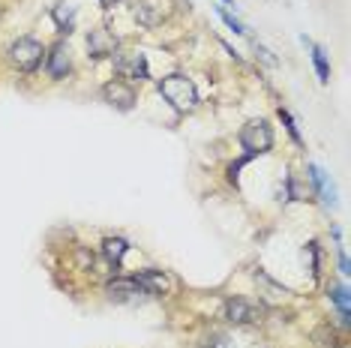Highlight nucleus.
<instances>
[{
  "mask_svg": "<svg viewBox=\"0 0 351 348\" xmlns=\"http://www.w3.org/2000/svg\"><path fill=\"white\" fill-rule=\"evenodd\" d=\"M202 348H228V345H226V339H222V336H217V339H207Z\"/></svg>",
  "mask_w": 351,
  "mask_h": 348,
  "instance_id": "obj_19",
  "label": "nucleus"
},
{
  "mask_svg": "<svg viewBox=\"0 0 351 348\" xmlns=\"http://www.w3.org/2000/svg\"><path fill=\"white\" fill-rule=\"evenodd\" d=\"M51 18H54V25H58L60 34H73L75 30V6L73 3H58L51 10Z\"/></svg>",
  "mask_w": 351,
  "mask_h": 348,
  "instance_id": "obj_11",
  "label": "nucleus"
},
{
  "mask_svg": "<svg viewBox=\"0 0 351 348\" xmlns=\"http://www.w3.org/2000/svg\"><path fill=\"white\" fill-rule=\"evenodd\" d=\"M217 12H219V18H222V21H226V25H228L231 30H234V34H246V27H243V25H241V21H237V18H234V15H231L228 10H222V6H219V10H217Z\"/></svg>",
  "mask_w": 351,
  "mask_h": 348,
  "instance_id": "obj_18",
  "label": "nucleus"
},
{
  "mask_svg": "<svg viewBox=\"0 0 351 348\" xmlns=\"http://www.w3.org/2000/svg\"><path fill=\"white\" fill-rule=\"evenodd\" d=\"M339 271L346 273V276L351 273V271H348V256H346V252H342V249H339Z\"/></svg>",
  "mask_w": 351,
  "mask_h": 348,
  "instance_id": "obj_20",
  "label": "nucleus"
},
{
  "mask_svg": "<svg viewBox=\"0 0 351 348\" xmlns=\"http://www.w3.org/2000/svg\"><path fill=\"white\" fill-rule=\"evenodd\" d=\"M261 306L258 303H252V300H246V297H231L226 300V319L231 324H255V321H261Z\"/></svg>",
  "mask_w": 351,
  "mask_h": 348,
  "instance_id": "obj_7",
  "label": "nucleus"
},
{
  "mask_svg": "<svg viewBox=\"0 0 351 348\" xmlns=\"http://www.w3.org/2000/svg\"><path fill=\"white\" fill-rule=\"evenodd\" d=\"M45 63H49V75H51V78H66L69 69H73V58H69V49H66L63 42L54 45Z\"/></svg>",
  "mask_w": 351,
  "mask_h": 348,
  "instance_id": "obj_10",
  "label": "nucleus"
},
{
  "mask_svg": "<svg viewBox=\"0 0 351 348\" xmlns=\"http://www.w3.org/2000/svg\"><path fill=\"white\" fill-rule=\"evenodd\" d=\"M309 180H313V186L318 189V195H322V201H324V204H333V189H327L324 171L318 169V165H309Z\"/></svg>",
  "mask_w": 351,
  "mask_h": 348,
  "instance_id": "obj_15",
  "label": "nucleus"
},
{
  "mask_svg": "<svg viewBox=\"0 0 351 348\" xmlns=\"http://www.w3.org/2000/svg\"><path fill=\"white\" fill-rule=\"evenodd\" d=\"M222 3H231V0H222Z\"/></svg>",
  "mask_w": 351,
  "mask_h": 348,
  "instance_id": "obj_22",
  "label": "nucleus"
},
{
  "mask_svg": "<svg viewBox=\"0 0 351 348\" xmlns=\"http://www.w3.org/2000/svg\"><path fill=\"white\" fill-rule=\"evenodd\" d=\"M106 291H108V297L114 300V303H138V300L147 297L135 276H114V279H108Z\"/></svg>",
  "mask_w": 351,
  "mask_h": 348,
  "instance_id": "obj_4",
  "label": "nucleus"
},
{
  "mask_svg": "<svg viewBox=\"0 0 351 348\" xmlns=\"http://www.w3.org/2000/svg\"><path fill=\"white\" fill-rule=\"evenodd\" d=\"M138 286L145 288V295L147 297H162V295H169V279H165V273L162 271H141L138 276Z\"/></svg>",
  "mask_w": 351,
  "mask_h": 348,
  "instance_id": "obj_9",
  "label": "nucleus"
},
{
  "mask_svg": "<svg viewBox=\"0 0 351 348\" xmlns=\"http://www.w3.org/2000/svg\"><path fill=\"white\" fill-rule=\"evenodd\" d=\"M117 3V0H99V6H102V10H111V6H114Z\"/></svg>",
  "mask_w": 351,
  "mask_h": 348,
  "instance_id": "obj_21",
  "label": "nucleus"
},
{
  "mask_svg": "<svg viewBox=\"0 0 351 348\" xmlns=\"http://www.w3.org/2000/svg\"><path fill=\"white\" fill-rule=\"evenodd\" d=\"M156 87H159L162 99L169 102L174 112H193V108L198 105V90H195L193 78H186V75H180V73L159 78Z\"/></svg>",
  "mask_w": 351,
  "mask_h": 348,
  "instance_id": "obj_1",
  "label": "nucleus"
},
{
  "mask_svg": "<svg viewBox=\"0 0 351 348\" xmlns=\"http://www.w3.org/2000/svg\"><path fill=\"white\" fill-rule=\"evenodd\" d=\"M114 69H117V75H123V78H138V82L150 78L147 60H145V54H138V51H114Z\"/></svg>",
  "mask_w": 351,
  "mask_h": 348,
  "instance_id": "obj_6",
  "label": "nucleus"
},
{
  "mask_svg": "<svg viewBox=\"0 0 351 348\" xmlns=\"http://www.w3.org/2000/svg\"><path fill=\"white\" fill-rule=\"evenodd\" d=\"M132 12H135V18H138L145 27H156L159 21H162V12H159L154 3H147V0H141V3H135V10H132Z\"/></svg>",
  "mask_w": 351,
  "mask_h": 348,
  "instance_id": "obj_13",
  "label": "nucleus"
},
{
  "mask_svg": "<svg viewBox=\"0 0 351 348\" xmlns=\"http://www.w3.org/2000/svg\"><path fill=\"white\" fill-rule=\"evenodd\" d=\"M279 117H282V123H285V129H289V136L298 141V145H303V138H300V132H298V126H294V121H291V114L285 112V108H279Z\"/></svg>",
  "mask_w": 351,
  "mask_h": 348,
  "instance_id": "obj_17",
  "label": "nucleus"
},
{
  "mask_svg": "<svg viewBox=\"0 0 351 348\" xmlns=\"http://www.w3.org/2000/svg\"><path fill=\"white\" fill-rule=\"evenodd\" d=\"M126 249H130V243H126L123 237H106V240H102V252H106V258L114 267L121 264V258L126 256Z\"/></svg>",
  "mask_w": 351,
  "mask_h": 348,
  "instance_id": "obj_12",
  "label": "nucleus"
},
{
  "mask_svg": "<svg viewBox=\"0 0 351 348\" xmlns=\"http://www.w3.org/2000/svg\"><path fill=\"white\" fill-rule=\"evenodd\" d=\"M102 99H106L111 108H117V112H132V108H135V90H132V84L117 82V78L102 87Z\"/></svg>",
  "mask_w": 351,
  "mask_h": 348,
  "instance_id": "obj_8",
  "label": "nucleus"
},
{
  "mask_svg": "<svg viewBox=\"0 0 351 348\" xmlns=\"http://www.w3.org/2000/svg\"><path fill=\"white\" fill-rule=\"evenodd\" d=\"M237 138H241V147L246 150V156L267 153V150L274 147V129H270L267 121H250Z\"/></svg>",
  "mask_w": 351,
  "mask_h": 348,
  "instance_id": "obj_3",
  "label": "nucleus"
},
{
  "mask_svg": "<svg viewBox=\"0 0 351 348\" xmlns=\"http://www.w3.org/2000/svg\"><path fill=\"white\" fill-rule=\"evenodd\" d=\"M43 42H36V39H30V36H21V39H15V42L6 49V58H10V63L19 73H34V69L43 63Z\"/></svg>",
  "mask_w": 351,
  "mask_h": 348,
  "instance_id": "obj_2",
  "label": "nucleus"
},
{
  "mask_svg": "<svg viewBox=\"0 0 351 348\" xmlns=\"http://www.w3.org/2000/svg\"><path fill=\"white\" fill-rule=\"evenodd\" d=\"M327 295H330V300L339 306L342 324H348V288L346 286H330V288H327Z\"/></svg>",
  "mask_w": 351,
  "mask_h": 348,
  "instance_id": "obj_16",
  "label": "nucleus"
},
{
  "mask_svg": "<svg viewBox=\"0 0 351 348\" xmlns=\"http://www.w3.org/2000/svg\"><path fill=\"white\" fill-rule=\"evenodd\" d=\"M303 42H306V45H309V49H313V63H315V73H318V82H322V84H327V82H330V66H327V58H324V51H322V49H318V45H313V42H309V39H306V36H303Z\"/></svg>",
  "mask_w": 351,
  "mask_h": 348,
  "instance_id": "obj_14",
  "label": "nucleus"
},
{
  "mask_svg": "<svg viewBox=\"0 0 351 348\" xmlns=\"http://www.w3.org/2000/svg\"><path fill=\"white\" fill-rule=\"evenodd\" d=\"M117 36L111 34L108 27H93L90 34H87V54H90L93 60H106V58H114L117 51Z\"/></svg>",
  "mask_w": 351,
  "mask_h": 348,
  "instance_id": "obj_5",
  "label": "nucleus"
}]
</instances>
